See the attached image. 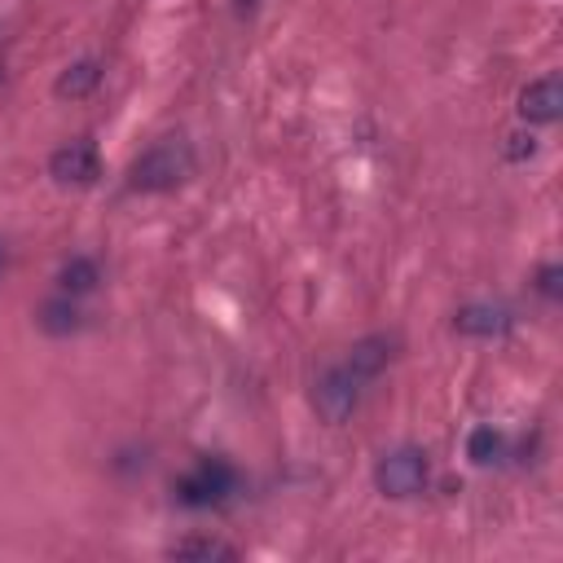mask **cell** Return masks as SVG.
I'll list each match as a JSON object with an SVG mask.
<instances>
[{
    "label": "cell",
    "mask_w": 563,
    "mask_h": 563,
    "mask_svg": "<svg viewBox=\"0 0 563 563\" xmlns=\"http://www.w3.org/2000/svg\"><path fill=\"white\" fill-rule=\"evenodd\" d=\"M35 325L48 334V339H75L84 325H88V312L79 308L75 295H53L35 308Z\"/></svg>",
    "instance_id": "7"
},
{
    "label": "cell",
    "mask_w": 563,
    "mask_h": 563,
    "mask_svg": "<svg viewBox=\"0 0 563 563\" xmlns=\"http://www.w3.org/2000/svg\"><path fill=\"white\" fill-rule=\"evenodd\" d=\"M537 290H541L545 299H559V290H563V268H559V264H541V268H537Z\"/></svg>",
    "instance_id": "15"
},
{
    "label": "cell",
    "mask_w": 563,
    "mask_h": 563,
    "mask_svg": "<svg viewBox=\"0 0 563 563\" xmlns=\"http://www.w3.org/2000/svg\"><path fill=\"white\" fill-rule=\"evenodd\" d=\"M519 114L528 123H554L563 114V84L559 75H541L519 92Z\"/></svg>",
    "instance_id": "8"
},
{
    "label": "cell",
    "mask_w": 563,
    "mask_h": 563,
    "mask_svg": "<svg viewBox=\"0 0 563 563\" xmlns=\"http://www.w3.org/2000/svg\"><path fill=\"white\" fill-rule=\"evenodd\" d=\"M4 268H9V246L0 242V277H4Z\"/></svg>",
    "instance_id": "17"
},
{
    "label": "cell",
    "mask_w": 563,
    "mask_h": 563,
    "mask_svg": "<svg viewBox=\"0 0 563 563\" xmlns=\"http://www.w3.org/2000/svg\"><path fill=\"white\" fill-rule=\"evenodd\" d=\"M194 176V145L185 136H163L150 150H141L128 167V185L136 194H167Z\"/></svg>",
    "instance_id": "1"
},
{
    "label": "cell",
    "mask_w": 563,
    "mask_h": 563,
    "mask_svg": "<svg viewBox=\"0 0 563 563\" xmlns=\"http://www.w3.org/2000/svg\"><path fill=\"white\" fill-rule=\"evenodd\" d=\"M172 559H238V550L220 537H180L167 545Z\"/></svg>",
    "instance_id": "12"
},
{
    "label": "cell",
    "mask_w": 563,
    "mask_h": 563,
    "mask_svg": "<svg viewBox=\"0 0 563 563\" xmlns=\"http://www.w3.org/2000/svg\"><path fill=\"white\" fill-rule=\"evenodd\" d=\"M97 84H101V62H97V57H84V62H70V66L57 75L53 97H57V101H84V97L97 92Z\"/></svg>",
    "instance_id": "10"
},
{
    "label": "cell",
    "mask_w": 563,
    "mask_h": 563,
    "mask_svg": "<svg viewBox=\"0 0 563 563\" xmlns=\"http://www.w3.org/2000/svg\"><path fill=\"white\" fill-rule=\"evenodd\" d=\"M391 356H396V339H391V334H365V339H356V343L347 347L343 365L369 383V378H378V374L387 369Z\"/></svg>",
    "instance_id": "9"
},
{
    "label": "cell",
    "mask_w": 563,
    "mask_h": 563,
    "mask_svg": "<svg viewBox=\"0 0 563 563\" xmlns=\"http://www.w3.org/2000/svg\"><path fill=\"white\" fill-rule=\"evenodd\" d=\"M176 501L189 506V510H211V506H224L233 493H238V466L224 462V457H198L176 484H172Z\"/></svg>",
    "instance_id": "2"
},
{
    "label": "cell",
    "mask_w": 563,
    "mask_h": 563,
    "mask_svg": "<svg viewBox=\"0 0 563 563\" xmlns=\"http://www.w3.org/2000/svg\"><path fill=\"white\" fill-rule=\"evenodd\" d=\"M97 286H101V264H97L92 255H70V260L57 268V290H62V295L84 299V295H92Z\"/></svg>",
    "instance_id": "11"
},
{
    "label": "cell",
    "mask_w": 563,
    "mask_h": 563,
    "mask_svg": "<svg viewBox=\"0 0 563 563\" xmlns=\"http://www.w3.org/2000/svg\"><path fill=\"white\" fill-rule=\"evenodd\" d=\"M501 453H506V435H501L497 427L484 422V427H475V431L466 435V457H471L475 466H493Z\"/></svg>",
    "instance_id": "13"
},
{
    "label": "cell",
    "mask_w": 563,
    "mask_h": 563,
    "mask_svg": "<svg viewBox=\"0 0 563 563\" xmlns=\"http://www.w3.org/2000/svg\"><path fill=\"white\" fill-rule=\"evenodd\" d=\"M510 325H515L510 308H506V303H488V299L462 303V308L453 312V330L466 334V339H501Z\"/></svg>",
    "instance_id": "6"
},
{
    "label": "cell",
    "mask_w": 563,
    "mask_h": 563,
    "mask_svg": "<svg viewBox=\"0 0 563 563\" xmlns=\"http://www.w3.org/2000/svg\"><path fill=\"white\" fill-rule=\"evenodd\" d=\"M48 176L62 185V189H88L97 185L101 176V154L92 141H66L48 154Z\"/></svg>",
    "instance_id": "5"
},
{
    "label": "cell",
    "mask_w": 563,
    "mask_h": 563,
    "mask_svg": "<svg viewBox=\"0 0 563 563\" xmlns=\"http://www.w3.org/2000/svg\"><path fill=\"white\" fill-rule=\"evenodd\" d=\"M506 154L519 163V158H532V154H537V145H532V136H510V150H506Z\"/></svg>",
    "instance_id": "16"
},
{
    "label": "cell",
    "mask_w": 563,
    "mask_h": 563,
    "mask_svg": "<svg viewBox=\"0 0 563 563\" xmlns=\"http://www.w3.org/2000/svg\"><path fill=\"white\" fill-rule=\"evenodd\" d=\"M255 4H260V0H238V13H251Z\"/></svg>",
    "instance_id": "18"
},
{
    "label": "cell",
    "mask_w": 563,
    "mask_h": 563,
    "mask_svg": "<svg viewBox=\"0 0 563 563\" xmlns=\"http://www.w3.org/2000/svg\"><path fill=\"white\" fill-rule=\"evenodd\" d=\"M427 479H431V457H427V449H418V444H400V449L383 453L378 466H374V484H378V493L391 497V501L418 497V493L427 488Z\"/></svg>",
    "instance_id": "3"
},
{
    "label": "cell",
    "mask_w": 563,
    "mask_h": 563,
    "mask_svg": "<svg viewBox=\"0 0 563 563\" xmlns=\"http://www.w3.org/2000/svg\"><path fill=\"white\" fill-rule=\"evenodd\" d=\"M110 471H114L119 479L145 475V471H150V449H145V444H119V449L110 453Z\"/></svg>",
    "instance_id": "14"
},
{
    "label": "cell",
    "mask_w": 563,
    "mask_h": 563,
    "mask_svg": "<svg viewBox=\"0 0 563 563\" xmlns=\"http://www.w3.org/2000/svg\"><path fill=\"white\" fill-rule=\"evenodd\" d=\"M0 79H4V66H0Z\"/></svg>",
    "instance_id": "19"
},
{
    "label": "cell",
    "mask_w": 563,
    "mask_h": 563,
    "mask_svg": "<svg viewBox=\"0 0 563 563\" xmlns=\"http://www.w3.org/2000/svg\"><path fill=\"white\" fill-rule=\"evenodd\" d=\"M361 391H365V378L352 374V369L339 361V365H330V369L317 378V387H312V409H317L321 422L343 427V422L361 409Z\"/></svg>",
    "instance_id": "4"
}]
</instances>
